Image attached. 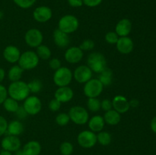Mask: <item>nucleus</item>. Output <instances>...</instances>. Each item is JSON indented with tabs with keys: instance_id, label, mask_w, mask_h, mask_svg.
<instances>
[{
	"instance_id": "nucleus-20",
	"label": "nucleus",
	"mask_w": 156,
	"mask_h": 155,
	"mask_svg": "<svg viewBox=\"0 0 156 155\" xmlns=\"http://www.w3.org/2000/svg\"><path fill=\"white\" fill-rule=\"evenodd\" d=\"M53 40L55 44L59 48H65L69 46L70 40L67 33L57 28L53 32Z\"/></svg>"
},
{
	"instance_id": "nucleus-37",
	"label": "nucleus",
	"mask_w": 156,
	"mask_h": 155,
	"mask_svg": "<svg viewBox=\"0 0 156 155\" xmlns=\"http://www.w3.org/2000/svg\"><path fill=\"white\" fill-rule=\"evenodd\" d=\"M61 106V103L57 100L56 99H53V100H50V103H49V108L51 111L53 112H56V111H58L59 109Z\"/></svg>"
},
{
	"instance_id": "nucleus-47",
	"label": "nucleus",
	"mask_w": 156,
	"mask_h": 155,
	"mask_svg": "<svg viewBox=\"0 0 156 155\" xmlns=\"http://www.w3.org/2000/svg\"><path fill=\"white\" fill-rule=\"evenodd\" d=\"M5 76V70L2 68L0 67V83L4 80Z\"/></svg>"
},
{
	"instance_id": "nucleus-26",
	"label": "nucleus",
	"mask_w": 156,
	"mask_h": 155,
	"mask_svg": "<svg viewBox=\"0 0 156 155\" xmlns=\"http://www.w3.org/2000/svg\"><path fill=\"white\" fill-rule=\"evenodd\" d=\"M99 81L101 82L103 86H108L111 85L113 80V72L110 68H106L103 71L100 73L99 75Z\"/></svg>"
},
{
	"instance_id": "nucleus-12",
	"label": "nucleus",
	"mask_w": 156,
	"mask_h": 155,
	"mask_svg": "<svg viewBox=\"0 0 156 155\" xmlns=\"http://www.w3.org/2000/svg\"><path fill=\"white\" fill-rule=\"evenodd\" d=\"M53 15L52 10L47 6H39L33 12V17L35 21L40 23H45L50 21Z\"/></svg>"
},
{
	"instance_id": "nucleus-45",
	"label": "nucleus",
	"mask_w": 156,
	"mask_h": 155,
	"mask_svg": "<svg viewBox=\"0 0 156 155\" xmlns=\"http://www.w3.org/2000/svg\"><path fill=\"white\" fill-rule=\"evenodd\" d=\"M151 129H152V132L156 133V116L154 117L151 121Z\"/></svg>"
},
{
	"instance_id": "nucleus-13",
	"label": "nucleus",
	"mask_w": 156,
	"mask_h": 155,
	"mask_svg": "<svg viewBox=\"0 0 156 155\" xmlns=\"http://www.w3.org/2000/svg\"><path fill=\"white\" fill-rule=\"evenodd\" d=\"M2 147L3 150L15 152L21 147V141L15 135H7L2 141Z\"/></svg>"
},
{
	"instance_id": "nucleus-9",
	"label": "nucleus",
	"mask_w": 156,
	"mask_h": 155,
	"mask_svg": "<svg viewBox=\"0 0 156 155\" xmlns=\"http://www.w3.org/2000/svg\"><path fill=\"white\" fill-rule=\"evenodd\" d=\"M23 107L28 115H34L39 113L42 108L41 100L36 96H30L25 99Z\"/></svg>"
},
{
	"instance_id": "nucleus-3",
	"label": "nucleus",
	"mask_w": 156,
	"mask_h": 155,
	"mask_svg": "<svg viewBox=\"0 0 156 155\" xmlns=\"http://www.w3.org/2000/svg\"><path fill=\"white\" fill-rule=\"evenodd\" d=\"M39 63V57L33 51H26L21 54L18 59V65L23 70H30L36 68Z\"/></svg>"
},
{
	"instance_id": "nucleus-39",
	"label": "nucleus",
	"mask_w": 156,
	"mask_h": 155,
	"mask_svg": "<svg viewBox=\"0 0 156 155\" xmlns=\"http://www.w3.org/2000/svg\"><path fill=\"white\" fill-rule=\"evenodd\" d=\"M101 108H102V109H104L106 112L108 110H111L113 108L112 101H111L108 99H105L104 100H102V102H101Z\"/></svg>"
},
{
	"instance_id": "nucleus-46",
	"label": "nucleus",
	"mask_w": 156,
	"mask_h": 155,
	"mask_svg": "<svg viewBox=\"0 0 156 155\" xmlns=\"http://www.w3.org/2000/svg\"><path fill=\"white\" fill-rule=\"evenodd\" d=\"M129 103V106H130V107L136 108L139 106V101L137 100H136V99H133V100H130Z\"/></svg>"
},
{
	"instance_id": "nucleus-41",
	"label": "nucleus",
	"mask_w": 156,
	"mask_h": 155,
	"mask_svg": "<svg viewBox=\"0 0 156 155\" xmlns=\"http://www.w3.org/2000/svg\"><path fill=\"white\" fill-rule=\"evenodd\" d=\"M83 1V5L88 6V7L93 8L98 6L103 0H82Z\"/></svg>"
},
{
	"instance_id": "nucleus-21",
	"label": "nucleus",
	"mask_w": 156,
	"mask_h": 155,
	"mask_svg": "<svg viewBox=\"0 0 156 155\" xmlns=\"http://www.w3.org/2000/svg\"><path fill=\"white\" fill-rule=\"evenodd\" d=\"M105 119L101 115H94L88 120V127L93 132H100L105 126Z\"/></svg>"
},
{
	"instance_id": "nucleus-49",
	"label": "nucleus",
	"mask_w": 156,
	"mask_h": 155,
	"mask_svg": "<svg viewBox=\"0 0 156 155\" xmlns=\"http://www.w3.org/2000/svg\"><path fill=\"white\" fill-rule=\"evenodd\" d=\"M16 153H15V155H24V153H23V151L22 150H21L19 149V150H16Z\"/></svg>"
},
{
	"instance_id": "nucleus-14",
	"label": "nucleus",
	"mask_w": 156,
	"mask_h": 155,
	"mask_svg": "<svg viewBox=\"0 0 156 155\" xmlns=\"http://www.w3.org/2000/svg\"><path fill=\"white\" fill-rule=\"evenodd\" d=\"M82 58H83V51L79 47H70L66 51L65 59L69 63H78L82 60Z\"/></svg>"
},
{
	"instance_id": "nucleus-23",
	"label": "nucleus",
	"mask_w": 156,
	"mask_h": 155,
	"mask_svg": "<svg viewBox=\"0 0 156 155\" xmlns=\"http://www.w3.org/2000/svg\"><path fill=\"white\" fill-rule=\"evenodd\" d=\"M23 132H24V126L21 122L18 120H13L8 124L7 131H6L8 135L18 136L21 135Z\"/></svg>"
},
{
	"instance_id": "nucleus-38",
	"label": "nucleus",
	"mask_w": 156,
	"mask_h": 155,
	"mask_svg": "<svg viewBox=\"0 0 156 155\" xmlns=\"http://www.w3.org/2000/svg\"><path fill=\"white\" fill-rule=\"evenodd\" d=\"M8 127V122L3 116L0 115V136L6 133Z\"/></svg>"
},
{
	"instance_id": "nucleus-18",
	"label": "nucleus",
	"mask_w": 156,
	"mask_h": 155,
	"mask_svg": "<svg viewBox=\"0 0 156 155\" xmlns=\"http://www.w3.org/2000/svg\"><path fill=\"white\" fill-rule=\"evenodd\" d=\"M20 56H21V53H20L19 49L15 46H8L3 51V56L5 59L10 63H15L18 62Z\"/></svg>"
},
{
	"instance_id": "nucleus-11",
	"label": "nucleus",
	"mask_w": 156,
	"mask_h": 155,
	"mask_svg": "<svg viewBox=\"0 0 156 155\" xmlns=\"http://www.w3.org/2000/svg\"><path fill=\"white\" fill-rule=\"evenodd\" d=\"M73 76L76 81H78L79 83H86L90 79H91L92 71L90 69L88 65H80L76 68Z\"/></svg>"
},
{
	"instance_id": "nucleus-34",
	"label": "nucleus",
	"mask_w": 156,
	"mask_h": 155,
	"mask_svg": "<svg viewBox=\"0 0 156 155\" xmlns=\"http://www.w3.org/2000/svg\"><path fill=\"white\" fill-rule=\"evenodd\" d=\"M60 152L62 155H71L73 152V144L68 141L62 143L60 145Z\"/></svg>"
},
{
	"instance_id": "nucleus-48",
	"label": "nucleus",
	"mask_w": 156,
	"mask_h": 155,
	"mask_svg": "<svg viewBox=\"0 0 156 155\" xmlns=\"http://www.w3.org/2000/svg\"><path fill=\"white\" fill-rule=\"evenodd\" d=\"M0 155H12V153L9 150H2L1 152H0Z\"/></svg>"
},
{
	"instance_id": "nucleus-27",
	"label": "nucleus",
	"mask_w": 156,
	"mask_h": 155,
	"mask_svg": "<svg viewBox=\"0 0 156 155\" xmlns=\"http://www.w3.org/2000/svg\"><path fill=\"white\" fill-rule=\"evenodd\" d=\"M3 106H4L5 109L9 112H15L18 110L19 105L17 100H14V99L11 98H6L5 100L3 102Z\"/></svg>"
},
{
	"instance_id": "nucleus-22",
	"label": "nucleus",
	"mask_w": 156,
	"mask_h": 155,
	"mask_svg": "<svg viewBox=\"0 0 156 155\" xmlns=\"http://www.w3.org/2000/svg\"><path fill=\"white\" fill-rule=\"evenodd\" d=\"M24 155H39L41 152V145L38 141H30L23 147Z\"/></svg>"
},
{
	"instance_id": "nucleus-10",
	"label": "nucleus",
	"mask_w": 156,
	"mask_h": 155,
	"mask_svg": "<svg viewBox=\"0 0 156 155\" xmlns=\"http://www.w3.org/2000/svg\"><path fill=\"white\" fill-rule=\"evenodd\" d=\"M43 39H44L43 33H41V30L36 28H31L28 30L26 32L24 36L26 43L32 48H35L41 45Z\"/></svg>"
},
{
	"instance_id": "nucleus-25",
	"label": "nucleus",
	"mask_w": 156,
	"mask_h": 155,
	"mask_svg": "<svg viewBox=\"0 0 156 155\" xmlns=\"http://www.w3.org/2000/svg\"><path fill=\"white\" fill-rule=\"evenodd\" d=\"M23 71H24V70L19 65H14L9 69V73H8L9 79L12 81V82L20 81L21 76H22Z\"/></svg>"
},
{
	"instance_id": "nucleus-42",
	"label": "nucleus",
	"mask_w": 156,
	"mask_h": 155,
	"mask_svg": "<svg viewBox=\"0 0 156 155\" xmlns=\"http://www.w3.org/2000/svg\"><path fill=\"white\" fill-rule=\"evenodd\" d=\"M8 96V91L3 85L0 84V104H2Z\"/></svg>"
},
{
	"instance_id": "nucleus-17",
	"label": "nucleus",
	"mask_w": 156,
	"mask_h": 155,
	"mask_svg": "<svg viewBox=\"0 0 156 155\" xmlns=\"http://www.w3.org/2000/svg\"><path fill=\"white\" fill-rule=\"evenodd\" d=\"M74 93L69 87H59L55 92V99L60 103H67L73 99Z\"/></svg>"
},
{
	"instance_id": "nucleus-15",
	"label": "nucleus",
	"mask_w": 156,
	"mask_h": 155,
	"mask_svg": "<svg viewBox=\"0 0 156 155\" xmlns=\"http://www.w3.org/2000/svg\"><path fill=\"white\" fill-rule=\"evenodd\" d=\"M113 108H114V110L118 112L119 113H124L127 112L130 108L129 103L127 99L122 95H117L112 100Z\"/></svg>"
},
{
	"instance_id": "nucleus-5",
	"label": "nucleus",
	"mask_w": 156,
	"mask_h": 155,
	"mask_svg": "<svg viewBox=\"0 0 156 155\" xmlns=\"http://www.w3.org/2000/svg\"><path fill=\"white\" fill-rule=\"evenodd\" d=\"M73 74L69 68L66 67H60L56 70L53 74V81L58 87L68 86L72 81Z\"/></svg>"
},
{
	"instance_id": "nucleus-6",
	"label": "nucleus",
	"mask_w": 156,
	"mask_h": 155,
	"mask_svg": "<svg viewBox=\"0 0 156 155\" xmlns=\"http://www.w3.org/2000/svg\"><path fill=\"white\" fill-rule=\"evenodd\" d=\"M70 120L77 125H84L89 120V115L86 109L80 106H73L69 112Z\"/></svg>"
},
{
	"instance_id": "nucleus-36",
	"label": "nucleus",
	"mask_w": 156,
	"mask_h": 155,
	"mask_svg": "<svg viewBox=\"0 0 156 155\" xmlns=\"http://www.w3.org/2000/svg\"><path fill=\"white\" fill-rule=\"evenodd\" d=\"M119 36L116 33V32H108L105 35V40L110 44H116L118 41Z\"/></svg>"
},
{
	"instance_id": "nucleus-2",
	"label": "nucleus",
	"mask_w": 156,
	"mask_h": 155,
	"mask_svg": "<svg viewBox=\"0 0 156 155\" xmlns=\"http://www.w3.org/2000/svg\"><path fill=\"white\" fill-rule=\"evenodd\" d=\"M88 66L92 71L100 74L107 68V61L105 56L100 53H92L87 60Z\"/></svg>"
},
{
	"instance_id": "nucleus-32",
	"label": "nucleus",
	"mask_w": 156,
	"mask_h": 155,
	"mask_svg": "<svg viewBox=\"0 0 156 155\" xmlns=\"http://www.w3.org/2000/svg\"><path fill=\"white\" fill-rule=\"evenodd\" d=\"M70 121V118L69 114L65 113V112H61L58 114L56 117V122L59 126H65Z\"/></svg>"
},
{
	"instance_id": "nucleus-43",
	"label": "nucleus",
	"mask_w": 156,
	"mask_h": 155,
	"mask_svg": "<svg viewBox=\"0 0 156 155\" xmlns=\"http://www.w3.org/2000/svg\"><path fill=\"white\" fill-rule=\"evenodd\" d=\"M15 113H16V115L19 119H24L27 117V115H28V114L27 113V112L25 111V109H24V108L23 107V106H19L18 110L15 112Z\"/></svg>"
},
{
	"instance_id": "nucleus-8",
	"label": "nucleus",
	"mask_w": 156,
	"mask_h": 155,
	"mask_svg": "<svg viewBox=\"0 0 156 155\" xmlns=\"http://www.w3.org/2000/svg\"><path fill=\"white\" fill-rule=\"evenodd\" d=\"M78 143L84 148H91L97 143V135L91 130H85L78 135Z\"/></svg>"
},
{
	"instance_id": "nucleus-4",
	"label": "nucleus",
	"mask_w": 156,
	"mask_h": 155,
	"mask_svg": "<svg viewBox=\"0 0 156 155\" xmlns=\"http://www.w3.org/2000/svg\"><path fill=\"white\" fill-rule=\"evenodd\" d=\"M79 26V22L78 18L72 15H64L59 19V24H58L59 30L67 34L72 33L77 30Z\"/></svg>"
},
{
	"instance_id": "nucleus-30",
	"label": "nucleus",
	"mask_w": 156,
	"mask_h": 155,
	"mask_svg": "<svg viewBox=\"0 0 156 155\" xmlns=\"http://www.w3.org/2000/svg\"><path fill=\"white\" fill-rule=\"evenodd\" d=\"M87 106L91 112H98L101 109V101L97 97L88 98Z\"/></svg>"
},
{
	"instance_id": "nucleus-44",
	"label": "nucleus",
	"mask_w": 156,
	"mask_h": 155,
	"mask_svg": "<svg viewBox=\"0 0 156 155\" xmlns=\"http://www.w3.org/2000/svg\"><path fill=\"white\" fill-rule=\"evenodd\" d=\"M69 5L71 7L79 8L83 5V1L82 0H67Z\"/></svg>"
},
{
	"instance_id": "nucleus-28",
	"label": "nucleus",
	"mask_w": 156,
	"mask_h": 155,
	"mask_svg": "<svg viewBox=\"0 0 156 155\" xmlns=\"http://www.w3.org/2000/svg\"><path fill=\"white\" fill-rule=\"evenodd\" d=\"M36 53L39 59H43V60L49 59L51 56V51H50V48L46 45H42V44L37 47Z\"/></svg>"
},
{
	"instance_id": "nucleus-16",
	"label": "nucleus",
	"mask_w": 156,
	"mask_h": 155,
	"mask_svg": "<svg viewBox=\"0 0 156 155\" xmlns=\"http://www.w3.org/2000/svg\"><path fill=\"white\" fill-rule=\"evenodd\" d=\"M116 44L117 50L122 54H129L133 50V42L129 36H120Z\"/></svg>"
},
{
	"instance_id": "nucleus-7",
	"label": "nucleus",
	"mask_w": 156,
	"mask_h": 155,
	"mask_svg": "<svg viewBox=\"0 0 156 155\" xmlns=\"http://www.w3.org/2000/svg\"><path fill=\"white\" fill-rule=\"evenodd\" d=\"M103 84L97 78H91L84 86V94L88 98L98 97L103 91Z\"/></svg>"
},
{
	"instance_id": "nucleus-19",
	"label": "nucleus",
	"mask_w": 156,
	"mask_h": 155,
	"mask_svg": "<svg viewBox=\"0 0 156 155\" xmlns=\"http://www.w3.org/2000/svg\"><path fill=\"white\" fill-rule=\"evenodd\" d=\"M132 30V23L127 18L120 20L116 25L115 32L119 36H127Z\"/></svg>"
},
{
	"instance_id": "nucleus-40",
	"label": "nucleus",
	"mask_w": 156,
	"mask_h": 155,
	"mask_svg": "<svg viewBox=\"0 0 156 155\" xmlns=\"http://www.w3.org/2000/svg\"><path fill=\"white\" fill-rule=\"evenodd\" d=\"M49 65L53 70H57L61 67V62L57 58H53L50 61Z\"/></svg>"
},
{
	"instance_id": "nucleus-29",
	"label": "nucleus",
	"mask_w": 156,
	"mask_h": 155,
	"mask_svg": "<svg viewBox=\"0 0 156 155\" xmlns=\"http://www.w3.org/2000/svg\"><path fill=\"white\" fill-rule=\"evenodd\" d=\"M97 141L103 146H107L111 144V135L108 132H100L97 135Z\"/></svg>"
},
{
	"instance_id": "nucleus-24",
	"label": "nucleus",
	"mask_w": 156,
	"mask_h": 155,
	"mask_svg": "<svg viewBox=\"0 0 156 155\" xmlns=\"http://www.w3.org/2000/svg\"><path fill=\"white\" fill-rule=\"evenodd\" d=\"M104 119L106 123L111 126H115L117 125L120 122V114L118 112H117L114 109H111L105 112V115H104Z\"/></svg>"
},
{
	"instance_id": "nucleus-35",
	"label": "nucleus",
	"mask_w": 156,
	"mask_h": 155,
	"mask_svg": "<svg viewBox=\"0 0 156 155\" xmlns=\"http://www.w3.org/2000/svg\"><path fill=\"white\" fill-rule=\"evenodd\" d=\"M94 47V42L92 40L87 39L85 40H84L83 42L81 43L79 48L83 51V50H85V51H89V50H93Z\"/></svg>"
},
{
	"instance_id": "nucleus-1",
	"label": "nucleus",
	"mask_w": 156,
	"mask_h": 155,
	"mask_svg": "<svg viewBox=\"0 0 156 155\" xmlns=\"http://www.w3.org/2000/svg\"><path fill=\"white\" fill-rule=\"evenodd\" d=\"M7 91L8 94L10 96L11 98L17 101L25 100L27 97H29L30 93L27 84L21 81L12 82L9 86Z\"/></svg>"
},
{
	"instance_id": "nucleus-31",
	"label": "nucleus",
	"mask_w": 156,
	"mask_h": 155,
	"mask_svg": "<svg viewBox=\"0 0 156 155\" xmlns=\"http://www.w3.org/2000/svg\"><path fill=\"white\" fill-rule=\"evenodd\" d=\"M27 85H28L30 92L35 93V94L40 92L43 88L42 82L39 79H34V80L31 81L27 84Z\"/></svg>"
},
{
	"instance_id": "nucleus-50",
	"label": "nucleus",
	"mask_w": 156,
	"mask_h": 155,
	"mask_svg": "<svg viewBox=\"0 0 156 155\" xmlns=\"http://www.w3.org/2000/svg\"><path fill=\"white\" fill-rule=\"evenodd\" d=\"M3 15H4V14H3V12H2V11H0V19H2V18Z\"/></svg>"
},
{
	"instance_id": "nucleus-33",
	"label": "nucleus",
	"mask_w": 156,
	"mask_h": 155,
	"mask_svg": "<svg viewBox=\"0 0 156 155\" xmlns=\"http://www.w3.org/2000/svg\"><path fill=\"white\" fill-rule=\"evenodd\" d=\"M37 0H13L17 6L23 9H27L32 7L35 4Z\"/></svg>"
}]
</instances>
